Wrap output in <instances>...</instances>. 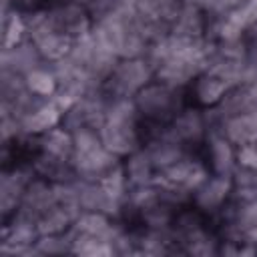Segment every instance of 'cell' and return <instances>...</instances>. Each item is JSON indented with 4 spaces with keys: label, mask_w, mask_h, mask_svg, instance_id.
Returning a JSON list of instances; mask_svg holds the SVG:
<instances>
[{
    "label": "cell",
    "mask_w": 257,
    "mask_h": 257,
    "mask_svg": "<svg viewBox=\"0 0 257 257\" xmlns=\"http://www.w3.org/2000/svg\"><path fill=\"white\" fill-rule=\"evenodd\" d=\"M181 90L183 88H173L153 78L133 96L141 114V122H147L151 126H167L173 116L185 106Z\"/></svg>",
    "instance_id": "obj_1"
},
{
    "label": "cell",
    "mask_w": 257,
    "mask_h": 257,
    "mask_svg": "<svg viewBox=\"0 0 257 257\" xmlns=\"http://www.w3.org/2000/svg\"><path fill=\"white\" fill-rule=\"evenodd\" d=\"M155 78L153 68L143 58H120L102 82V92L106 98H133L141 88H145Z\"/></svg>",
    "instance_id": "obj_2"
},
{
    "label": "cell",
    "mask_w": 257,
    "mask_h": 257,
    "mask_svg": "<svg viewBox=\"0 0 257 257\" xmlns=\"http://www.w3.org/2000/svg\"><path fill=\"white\" fill-rule=\"evenodd\" d=\"M209 175H211V169H209L207 161L199 159V157H193V153H191V155L183 157L181 161H177L175 165L159 171L153 183L163 185V187H171V189H181V191L195 193V189H199L207 181Z\"/></svg>",
    "instance_id": "obj_3"
},
{
    "label": "cell",
    "mask_w": 257,
    "mask_h": 257,
    "mask_svg": "<svg viewBox=\"0 0 257 257\" xmlns=\"http://www.w3.org/2000/svg\"><path fill=\"white\" fill-rule=\"evenodd\" d=\"M141 124L143 122L104 120V124L100 126V141L110 153L124 159L145 145Z\"/></svg>",
    "instance_id": "obj_4"
},
{
    "label": "cell",
    "mask_w": 257,
    "mask_h": 257,
    "mask_svg": "<svg viewBox=\"0 0 257 257\" xmlns=\"http://www.w3.org/2000/svg\"><path fill=\"white\" fill-rule=\"evenodd\" d=\"M167 135H171L175 141L183 143L185 147H195L205 143L209 135V124L205 118V110L193 108V106H183L173 120L167 124Z\"/></svg>",
    "instance_id": "obj_5"
},
{
    "label": "cell",
    "mask_w": 257,
    "mask_h": 257,
    "mask_svg": "<svg viewBox=\"0 0 257 257\" xmlns=\"http://www.w3.org/2000/svg\"><path fill=\"white\" fill-rule=\"evenodd\" d=\"M118 161L122 159L110 153L104 145L88 149V151H74L70 159L76 177L82 181H100Z\"/></svg>",
    "instance_id": "obj_6"
},
{
    "label": "cell",
    "mask_w": 257,
    "mask_h": 257,
    "mask_svg": "<svg viewBox=\"0 0 257 257\" xmlns=\"http://www.w3.org/2000/svg\"><path fill=\"white\" fill-rule=\"evenodd\" d=\"M231 191H233V179H231V175L211 173L207 177V181L199 189H195L191 205H195L207 217L217 215L219 209L229 201Z\"/></svg>",
    "instance_id": "obj_7"
},
{
    "label": "cell",
    "mask_w": 257,
    "mask_h": 257,
    "mask_svg": "<svg viewBox=\"0 0 257 257\" xmlns=\"http://www.w3.org/2000/svg\"><path fill=\"white\" fill-rule=\"evenodd\" d=\"M205 161L211 173L231 175L237 167L235 145L221 131H211L205 139Z\"/></svg>",
    "instance_id": "obj_8"
},
{
    "label": "cell",
    "mask_w": 257,
    "mask_h": 257,
    "mask_svg": "<svg viewBox=\"0 0 257 257\" xmlns=\"http://www.w3.org/2000/svg\"><path fill=\"white\" fill-rule=\"evenodd\" d=\"M40 66H46V62L30 38H24L20 44L2 50V70H10L26 76L30 70Z\"/></svg>",
    "instance_id": "obj_9"
},
{
    "label": "cell",
    "mask_w": 257,
    "mask_h": 257,
    "mask_svg": "<svg viewBox=\"0 0 257 257\" xmlns=\"http://www.w3.org/2000/svg\"><path fill=\"white\" fill-rule=\"evenodd\" d=\"M229 90V84L225 80H221L219 76L211 74V72H201L193 82H191V94L195 98V102L199 106H205V108H211V106H217L223 96L227 94Z\"/></svg>",
    "instance_id": "obj_10"
},
{
    "label": "cell",
    "mask_w": 257,
    "mask_h": 257,
    "mask_svg": "<svg viewBox=\"0 0 257 257\" xmlns=\"http://www.w3.org/2000/svg\"><path fill=\"white\" fill-rule=\"evenodd\" d=\"M60 122H62V112L56 108V104L50 98L40 102L36 108H32L20 120L24 135H42Z\"/></svg>",
    "instance_id": "obj_11"
},
{
    "label": "cell",
    "mask_w": 257,
    "mask_h": 257,
    "mask_svg": "<svg viewBox=\"0 0 257 257\" xmlns=\"http://www.w3.org/2000/svg\"><path fill=\"white\" fill-rule=\"evenodd\" d=\"M124 171H126V179L131 187H139V185H151L157 177V167L151 161L149 151L145 149V145L141 149H137L135 153H131L128 157L122 159Z\"/></svg>",
    "instance_id": "obj_12"
},
{
    "label": "cell",
    "mask_w": 257,
    "mask_h": 257,
    "mask_svg": "<svg viewBox=\"0 0 257 257\" xmlns=\"http://www.w3.org/2000/svg\"><path fill=\"white\" fill-rule=\"evenodd\" d=\"M221 133H223L235 147L257 141V108L227 118V120L221 124Z\"/></svg>",
    "instance_id": "obj_13"
},
{
    "label": "cell",
    "mask_w": 257,
    "mask_h": 257,
    "mask_svg": "<svg viewBox=\"0 0 257 257\" xmlns=\"http://www.w3.org/2000/svg\"><path fill=\"white\" fill-rule=\"evenodd\" d=\"M38 151L54 155L58 159L70 161L74 155V139L72 133L64 124H56L50 131L38 135Z\"/></svg>",
    "instance_id": "obj_14"
},
{
    "label": "cell",
    "mask_w": 257,
    "mask_h": 257,
    "mask_svg": "<svg viewBox=\"0 0 257 257\" xmlns=\"http://www.w3.org/2000/svg\"><path fill=\"white\" fill-rule=\"evenodd\" d=\"M34 44H36L40 56L44 58V62L46 64H52L56 60H62V58L70 56L72 46H74V38L68 36L66 32L56 30V32H50L48 36L36 40Z\"/></svg>",
    "instance_id": "obj_15"
},
{
    "label": "cell",
    "mask_w": 257,
    "mask_h": 257,
    "mask_svg": "<svg viewBox=\"0 0 257 257\" xmlns=\"http://www.w3.org/2000/svg\"><path fill=\"white\" fill-rule=\"evenodd\" d=\"M74 219L76 217L68 209H64V207H60V205L54 203L52 207H48L38 217L36 229H38L40 235H62V233H66L70 229V225L74 223Z\"/></svg>",
    "instance_id": "obj_16"
},
{
    "label": "cell",
    "mask_w": 257,
    "mask_h": 257,
    "mask_svg": "<svg viewBox=\"0 0 257 257\" xmlns=\"http://www.w3.org/2000/svg\"><path fill=\"white\" fill-rule=\"evenodd\" d=\"M26 86L30 92L38 94V96H44V98H50L56 90H58V80L54 76V72L50 70V66H40V68H34L30 70L26 76Z\"/></svg>",
    "instance_id": "obj_17"
},
{
    "label": "cell",
    "mask_w": 257,
    "mask_h": 257,
    "mask_svg": "<svg viewBox=\"0 0 257 257\" xmlns=\"http://www.w3.org/2000/svg\"><path fill=\"white\" fill-rule=\"evenodd\" d=\"M34 247H36V253L38 255L72 253V243L66 237V233H62V235H40Z\"/></svg>",
    "instance_id": "obj_18"
},
{
    "label": "cell",
    "mask_w": 257,
    "mask_h": 257,
    "mask_svg": "<svg viewBox=\"0 0 257 257\" xmlns=\"http://www.w3.org/2000/svg\"><path fill=\"white\" fill-rule=\"evenodd\" d=\"M235 153H237V165L257 171V141L235 147Z\"/></svg>",
    "instance_id": "obj_19"
},
{
    "label": "cell",
    "mask_w": 257,
    "mask_h": 257,
    "mask_svg": "<svg viewBox=\"0 0 257 257\" xmlns=\"http://www.w3.org/2000/svg\"><path fill=\"white\" fill-rule=\"evenodd\" d=\"M249 96H251V102H253V106L257 108V80L249 84Z\"/></svg>",
    "instance_id": "obj_20"
}]
</instances>
